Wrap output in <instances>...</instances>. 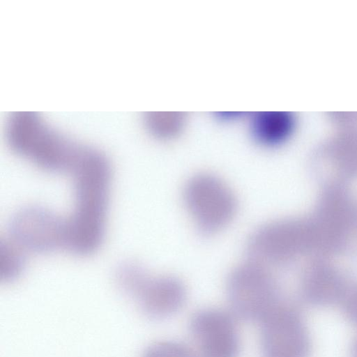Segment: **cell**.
I'll return each instance as SVG.
<instances>
[{
    "mask_svg": "<svg viewBox=\"0 0 357 357\" xmlns=\"http://www.w3.org/2000/svg\"><path fill=\"white\" fill-rule=\"evenodd\" d=\"M75 202L66 217L67 250L86 255L94 252L102 242L111 185V167L104 154L90 148L75 171Z\"/></svg>",
    "mask_w": 357,
    "mask_h": 357,
    "instance_id": "cell-1",
    "label": "cell"
},
{
    "mask_svg": "<svg viewBox=\"0 0 357 357\" xmlns=\"http://www.w3.org/2000/svg\"><path fill=\"white\" fill-rule=\"evenodd\" d=\"M6 135L14 152L52 173L71 174L89 149L50 128L34 112L11 113L6 121Z\"/></svg>",
    "mask_w": 357,
    "mask_h": 357,
    "instance_id": "cell-2",
    "label": "cell"
},
{
    "mask_svg": "<svg viewBox=\"0 0 357 357\" xmlns=\"http://www.w3.org/2000/svg\"><path fill=\"white\" fill-rule=\"evenodd\" d=\"M115 279L120 290L151 319L172 317L181 309L186 300V288L180 279L167 275H153L133 261L120 264Z\"/></svg>",
    "mask_w": 357,
    "mask_h": 357,
    "instance_id": "cell-3",
    "label": "cell"
},
{
    "mask_svg": "<svg viewBox=\"0 0 357 357\" xmlns=\"http://www.w3.org/2000/svg\"><path fill=\"white\" fill-rule=\"evenodd\" d=\"M226 289L231 313L246 322L259 324L282 303L271 268L249 259L231 271Z\"/></svg>",
    "mask_w": 357,
    "mask_h": 357,
    "instance_id": "cell-4",
    "label": "cell"
},
{
    "mask_svg": "<svg viewBox=\"0 0 357 357\" xmlns=\"http://www.w3.org/2000/svg\"><path fill=\"white\" fill-rule=\"evenodd\" d=\"M185 206L198 230L213 235L228 226L237 211L236 197L220 178L208 173L191 177L183 190Z\"/></svg>",
    "mask_w": 357,
    "mask_h": 357,
    "instance_id": "cell-5",
    "label": "cell"
},
{
    "mask_svg": "<svg viewBox=\"0 0 357 357\" xmlns=\"http://www.w3.org/2000/svg\"><path fill=\"white\" fill-rule=\"evenodd\" d=\"M66 217L45 207L29 205L18 209L9 222V238L25 252L49 253L67 248Z\"/></svg>",
    "mask_w": 357,
    "mask_h": 357,
    "instance_id": "cell-6",
    "label": "cell"
},
{
    "mask_svg": "<svg viewBox=\"0 0 357 357\" xmlns=\"http://www.w3.org/2000/svg\"><path fill=\"white\" fill-rule=\"evenodd\" d=\"M259 324L264 357H308L310 339L296 310L282 303Z\"/></svg>",
    "mask_w": 357,
    "mask_h": 357,
    "instance_id": "cell-7",
    "label": "cell"
},
{
    "mask_svg": "<svg viewBox=\"0 0 357 357\" xmlns=\"http://www.w3.org/2000/svg\"><path fill=\"white\" fill-rule=\"evenodd\" d=\"M236 318L215 308L199 310L189 327L201 357H238L241 343Z\"/></svg>",
    "mask_w": 357,
    "mask_h": 357,
    "instance_id": "cell-8",
    "label": "cell"
},
{
    "mask_svg": "<svg viewBox=\"0 0 357 357\" xmlns=\"http://www.w3.org/2000/svg\"><path fill=\"white\" fill-rule=\"evenodd\" d=\"M250 123L253 139L263 146L273 147L289 139L295 118L288 112H261L254 114Z\"/></svg>",
    "mask_w": 357,
    "mask_h": 357,
    "instance_id": "cell-9",
    "label": "cell"
},
{
    "mask_svg": "<svg viewBox=\"0 0 357 357\" xmlns=\"http://www.w3.org/2000/svg\"><path fill=\"white\" fill-rule=\"evenodd\" d=\"M149 132L155 137L169 139L177 136L183 129L186 121L184 112H151L144 116Z\"/></svg>",
    "mask_w": 357,
    "mask_h": 357,
    "instance_id": "cell-10",
    "label": "cell"
},
{
    "mask_svg": "<svg viewBox=\"0 0 357 357\" xmlns=\"http://www.w3.org/2000/svg\"><path fill=\"white\" fill-rule=\"evenodd\" d=\"M25 251L11 239L0 242V280L10 282L16 280L25 266Z\"/></svg>",
    "mask_w": 357,
    "mask_h": 357,
    "instance_id": "cell-11",
    "label": "cell"
},
{
    "mask_svg": "<svg viewBox=\"0 0 357 357\" xmlns=\"http://www.w3.org/2000/svg\"><path fill=\"white\" fill-rule=\"evenodd\" d=\"M142 357H197L195 352L183 343L161 341L152 344Z\"/></svg>",
    "mask_w": 357,
    "mask_h": 357,
    "instance_id": "cell-12",
    "label": "cell"
},
{
    "mask_svg": "<svg viewBox=\"0 0 357 357\" xmlns=\"http://www.w3.org/2000/svg\"><path fill=\"white\" fill-rule=\"evenodd\" d=\"M344 312L347 318L357 326V295L347 301Z\"/></svg>",
    "mask_w": 357,
    "mask_h": 357,
    "instance_id": "cell-13",
    "label": "cell"
},
{
    "mask_svg": "<svg viewBox=\"0 0 357 357\" xmlns=\"http://www.w3.org/2000/svg\"><path fill=\"white\" fill-rule=\"evenodd\" d=\"M351 357H357V337L354 341L351 346Z\"/></svg>",
    "mask_w": 357,
    "mask_h": 357,
    "instance_id": "cell-14",
    "label": "cell"
}]
</instances>
